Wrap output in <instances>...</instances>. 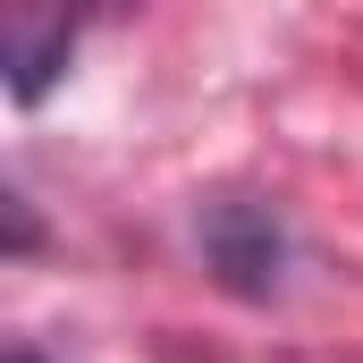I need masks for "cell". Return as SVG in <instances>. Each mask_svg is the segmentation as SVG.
<instances>
[{
  "label": "cell",
  "mask_w": 363,
  "mask_h": 363,
  "mask_svg": "<svg viewBox=\"0 0 363 363\" xmlns=\"http://www.w3.org/2000/svg\"><path fill=\"white\" fill-rule=\"evenodd\" d=\"M203 262H211V279L228 296H245V304L279 296V279H287V228H279V211L254 203V194L203 203Z\"/></svg>",
  "instance_id": "1"
},
{
  "label": "cell",
  "mask_w": 363,
  "mask_h": 363,
  "mask_svg": "<svg viewBox=\"0 0 363 363\" xmlns=\"http://www.w3.org/2000/svg\"><path fill=\"white\" fill-rule=\"evenodd\" d=\"M77 17H85V0H17V17H9V93L17 101L51 93V77L77 51Z\"/></svg>",
  "instance_id": "2"
},
{
  "label": "cell",
  "mask_w": 363,
  "mask_h": 363,
  "mask_svg": "<svg viewBox=\"0 0 363 363\" xmlns=\"http://www.w3.org/2000/svg\"><path fill=\"white\" fill-rule=\"evenodd\" d=\"M9 363H43V355H34V347H17V355H9Z\"/></svg>",
  "instance_id": "3"
}]
</instances>
